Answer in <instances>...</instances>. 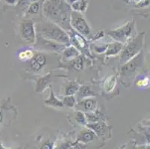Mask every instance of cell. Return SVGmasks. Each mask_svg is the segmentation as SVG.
<instances>
[{"label": "cell", "mask_w": 150, "mask_h": 149, "mask_svg": "<svg viewBox=\"0 0 150 149\" xmlns=\"http://www.w3.org/2000/svg\"><path fill=\"white\" fill-rule=\"evenodd\" d=\"M71 8L64 0H46L43 5V13L50 21L57 25L69 23Z\"/></svg>", "instance_id": "obj_1"}, {"label": "cell", "mask_w": 150, "mask_h": 149, "mask_svg": "<svg viewBox=\"0 0 150 149\" xmlns=\"http://www.w3.org/2000/svg\"><path fill=\"white\" fill-rule=\"evenodd\" d=\"M35 29L38 32V35L45 39L64 45L65 46H70V40L68 33L58 25L50 20L39 23L37 27H35Z\"/></svg>", "instance_id": "obj_2"}, {"label": "cell", "mask_w": 150, "mask_h": 149, "mask_svg": "<svg viewBox=\"0 0 150 149\" xmlns=\"http://www.w3.org/2000/svg\"><path fill=\"white\" fill-rule=\"evenodd\" d=\"M144 62V54L141 51L133 58L122 64L120 69V76L121 82L124 86L129 85L130 81L135 77L136 73L143 66Z\"/></svg>", "instance_id": "obj_3"}, {"label": "cell", "mask_w": 150, "mask_h": 149, "mask_svg": "<svg viewBox=\"0 0 150 149\" xmlns=\"http://www.w3.org/2000/svg\"><path fill=\"white\" fill-rule=\"evenodd\" d=\"M145 32H141L137 36L126 42V45L123 46L120 54V64H124L134 56L140 53L144 46V39Z\"/></svg>", "instance_id": "obj_4"}, {"label": "cell", "mask_w": 150, "mask_h": 149, "mask_svg": "<svg viewBox=\"0 0 150 149\" xmlns=\"http://www.w3.org/2000/svg\"><path fill=\"white\" fill-rule=\"evenodd\" d=\"M134 25H135L134 20L128 22L123 26L109 31L108 35L116 42H119L123 44L128 42L132 37L134 29Z\"/></svg>", "instance_id": "obj_5"}, {"label": "cell", "mask_w": 150, "mask_h": 149, "mask_svg": "<svg viewBox=\"0 0 150 149\" xmlns=\"http://www.w3.org/2000/svg\"><path fill=\"white\" fill-rule=\"evenodd\" d=\"M69 25L72 28L84 37H89L91 35V29L88 23H87L84 16L80 13L72 11L69 17Z\"/></svg>", "instance_id": "obj_6"}, {"label": "cell", "mask_w": 150, "mask_h": 149, "mask_svg": "<svg viewBox=\"0 0 150 149\" xmlns=\"http://www.w3.org/2000/svg\"><path fill=\"white\" fill-rule=\"evenodd\" d=\"M20 35L22 39L29 43H35L36 40V29L35 22L31 19L23 20L20 23Z\"/></svg>", "instance_id": "obj_7"}, {"label": "cell", "mask_w": 150, "mask_h": 149, "mask_svg": "<svg viewBox=\"0 0 150 149\" xmlns=\"http://www.w3.org/2000/svg\"><path fill=\"white\" fill-rule=\"evenodd\" d=\"M35 48L39 50H45V51H52L61 52L65 49L64 45L55 43L50 40L45 39L39 35H36V40L35 43Z\"/></svg>", "instance_id": "obj_8"}, {"label": "cell", "mask_w": 150, "mask_h": 149, "mask_svg": "<svg viewBox=\"0 0 150 149\" xmlns=\"http://www.w3.org/2000/svg\"><path fill=\"white\" fill-rule=\"evenodd\" d=\"M68 32H69L68 35L69 37L70 45L76 47L79 51L85 50L88 48V43H87V41L84 39V37L81 36V35H79V33H77L73 29H70Z\"/></svg>", "instance_id": "obj_9"}, {"label": "cell", "mask_w": 150, "mask_h": 149, "mask_svg": "<svg viewBox=\"0 0 150 149\" xmlns=\"http://www.w3.org/2000/svg\"><path fill=\"white\" fill-rule=\"evenodd\" d=\"M31 68L35 72H40L43 69L46 64V57L44 53L38 52L35 53L31 60Z\"/></svg>", "instance_id": "obj_10"}, {"label": "cell", "mask_w": 150, "mask_h": 149, "mask_svg": "<svg viewBox=\"0 0 150 149\" xmlns=\"http://www.w3.org/2000/svg\"><path fill=\"white\" fill-rule=\"evenodd\" d=\"M96 103H97L96 100L93 98H84L79 103V107L81 108V111H85L88 113L96 110Z\"/></svg>", "instance_id": "obj_11"}, {"label": "cell", "mask_w": 150, "mask_h": 149, "mask_svg": "<svg viewBox=\"0 0 150 149\" xmlns=\"http://www.w3.org/2000/svg\"><path fill=\"white\" fill-rule=\"evenodd\" d=\"M124 45L119 42H114V43L108 44L106 49L105 54L107 56H115L121 52Z\"/></svg>", "instance_id": "obj_12"}, {"label": "cell", "mask_w": 150, "mask_h": 149, "mask_svg": "<svg viewBox=\"0 0 150 149\" xmlns=\"http://www.w3.org/2000/svg\"><path fill=\"white\" fill-rule=\"evenodd\" d=\"M44 103L45 105H46L47 106L53 107H64L62 101L59 100V99L55 96L52 87H50V96H49V98L45 101Z\"/></svg>", "instance_id": "obj_13"}, {"label": "cell", "mask_w": 150, "mask_h": 149, "mask_svg": "<svg viewBox=\"0 0 150 149\" xmlns=\"http://www.w3.org/2000/svg\"><path fill=\"white\" fill-rule=\"evenodd\" d=\"M50 77H51V73H49L46 76L39 78L37 81L35 91L38 93H41L42 91H43L50 82Z\"/></svg>", "instance_id": "obj_14"}, {"label": "cell", "mask_w": 150, "mask_h": 149, "mask_svg": "<svg viewBox=\"0 0 150 149\" xmlns=\"http://www.w3.org/2000/svg\"><path fill=\"white\" fill-rule=\"evenodd\" d=\"M63 55L66 60H73L80 55V52L73 46H69L65 47L63 51Z\"/></svg>", "instance_id": "obj_15"}, {"label": "cell", "mask_w": 150, "mask_h": 149, "mask_svg": "<svg viewBox=\"0 0 150 149\" xmlns=\"http://www.w3.org/2000/svg\"><path fill=\"white\" fill-rule=\"evenodd\" d=\"M88 6V0H77L70 5V8L73 11L83 13L87 11Z\"/></svg>", "instance_id": "obj_16"}, {"label": "cell", "mask_w": 150, "mask_h": 149, "mask_svg": "<svg viewBox=\"0 0 150 149\" xmlns=\"http://www.w3.org/2000/svg\"><path fill=\"white\" fill-rule=\"evenodd\" d=\"M79 98L80 99L91 98V97L96 96V94L94 93L92 89L88 86H82L79 89Z\"/></svg>", "instance_id": "obj_17"}, {"label": "cell", "mask_w": 150, "mask_h": 149, "mask_svg": "<svg viewBox=\"0 0 150 149\" xmlns=\"http://www.w3.org/2000/svg\"><path fill=\"white\" fill-rule=\"evenodd\" d=\"M117 86V78L114 76H110L107 78L104 83V90L106 93H111Z\"/></svg>", "instance_id": "obj_18"}, {"label": "cell", "mask_w": 150, "mask_h": 149, "mask_svg": "<svg viewBox=\"0 0 150 149\" xmlns=\"http://www.w3.org/2000/svg\"><path fill=\"white\" fill-rule=\"evenodd\" d=\"M35 52L31 49H24L18 52V58L21 61H29L35 54Z\"/></svg>", "instance_id": "obj_19"}, {"label": "cell", "mask_w": 150, "mask_h": 149, "mask_svg": "<svg viewBox=\"0 0 150 149\" xmlns=\"http://www.w3.org/2000/svg\"><path fill=\"white\" fill-rule=\"evenodd\" d=\"M94 137H95V133L93 131H91V130H86L80 133L79 139L84 143H88V142L93 140Z\"/></svg>", "instance_id": "obj_20"}, {"label": "cell", "mask_w": 150, "mask_h": 149, "mask_svg": "<svg viewBox=\"0 0 150 149\" xmlns=\"http://www.w3.org/2000/svg\"><path fill=\"white\" fill-rule=\"evenodd\" d=\"M86 125L88 126V128L92 130L94 133H96L99 135L101 133H104V131H105V125L104 124L98 123L97 121L93 123H89V124H87Z\"/></svg>", "instance_id": "obj_21"}, {"label": "cell", "mask_w": 150, "mask_h": 149, "mask_svg": "<svg viewBox=\"0 0 150 149\" xmlns=\"http://www.w3.org/2000/svg\"><path fill=\"white\" fill-rule=\"evenodd\" d=\"M79 89V85L76 82H71L65 89V95H73L78 92Z\"/></svg>", "instance_id": "obj_22"}, {"label": "cell", "mask_w": 150, "mask_h": 149, "mask_svg": "<svg viewBox=\"0 0 150 149\" xmlns=\"http://www.w3.org/2000/svg\"><path fill=\"white\" fill-rule=\"evenodd\" d=\"M40 9V2L39 1H36L30 4L27 9V14H36L39 12Z\"/></svg>", "instance_id": "obj_23"}, {"label": "cell", "mask_w": 150, "mask_h": 149, "mask_svg": "<svg viewBox=\"0 0 150 149\" xmlns=\"http://www.w3.org/2000/svg\"><path fill=\"white\" fill-rule=\"evenodd\" d=\"M62 102L64 106L68 107L70 108L74 107L76 105V100L74 95H66L64 98H63Z\"/></svg>", "instance_id": "obj_24"}, {"label": "cell", "mask_w": 150, "mask_h": 149, "mask_svg": "<svg viewBox=\"0 0 150 149\" xmlns=\"http://www.w3.org/2000/svg\"><path fill=\"white\" fill-rule=\"evenodd\" d=\"M149 85V76L140 77L136 81V86L138 88H146Z\"/></svg>", "instance_id": "obj_25"}, {"label": "cell", "mask_w": 150, "mask_h": 149, "mask_svg": "<svg viewBox=\"0 0 150 149\" xmlns=\"http://www.w3.org/2000/svg\"><path fill=\"white\" fill-rule=\"evenodd\" d=\"M75 118H76V121L80 125H86L88 124V121L86 119L85 113L84 112L81 111V110H79V111L76 112V115H75Z\"/></svg>", "instance_id": "obj_26"}, {"label": "cell", "mask_w": 150, "mask_h": 149, "mask_svg": "<svg viewBox=\"0 0 150 149\" xmlns=\"http://www.w3.org/2000/svg\"><path fill=\"white\" fill-rule=\"evenodd\" d=\"M73 65H74L75 69L78 70H81L84 68V60L81 56H78L73 60Z\"/></svg>", "instance_id": "obj_27"}, {"label": "cell", "mask_w": 150, "mask_h": 149, "mask_svg": "<svg viewBox=\"0 0 150 149\" xmlns=\"http://www.w3.org/2000/svg\"><path fill=\"white\" fill-rule=\"evenodd\" d=\"M17 5L21 8H28L29 5V1L28 0H17Z\"/></svg>", "instance_id": "obj_28"}, {"label": "cell", "mask_w": 150, "mask_h": 149, "mask_svg": "<svg viewBox=\"0 0 150 149\" xmlns=\"http://www.w3.org/2000/svg\"><path fill=\"white\" fill-rule=\"evenodd\" d=\"M137 5H136L137 7H138V8H142V7H144V6H147V5H149V0H140V1H139L138 2H137Z\"/></svg>", "instance_id": "obj_29"}, {"label": "cell", "mask_w": 150, "mask_h": 149, "mask_svg": "<svg viewBox=\"0 0 150 149\" xmlns=\"http://www.w3.org/2000/svg\"><path fill=\"white\" fill-rule=\"evenodd\" d=\"M53 148V143L51 141H47L43 145L41 149H52Z\"/></svg>", "instance_id": "obj_30"}, {"label": "cell", "mask_w": 150, "mask_h": 149, "mask_svg": "<svg viewBox=\"0 0 150 149\" xmlns=\"http://www.w3.org/2000/svg\"><path fill=\"white\" fill-rule=\"evenodd\" d=\"M103 36H104V32H103V31H99V32L96 33V36H94L93 37V40L100 39V38Z\"/></svg>", "instance_id": "obj_31"}, {"label": "cell", "mask_w": 150, "mask_h": 149, "mask_svg": "<svg viewBox=\"0 0 150 149\" xmlns=\"http://www.w3.org/2000/svg\"><path fill=\"white\" fill-rule=\"evenodd\" d=\"M5 2L9 5H16L17 3V0H5Z\"/></svg>", "instance_id": "obj_32"}, {"label": "cell", "mask_w": 150, "mask_h": 149, "mask_svg": "<svg viewBox=\"0 0 150 149\" xmlns=\"http://www.w3.org/2000/svg\"><path fill=\"white\" fill-rule=\"evenodd\" d=\"M76 1H77V0H66L67 3L69 4V5H70L72 3H73V2H76Z\"/></svg>", "instance_id": "obj_33"}, {"label": "cell", "mask_w": 150, "mask_h": 149, "mask_svg": "<svg viewBox=\"0 0 150 149\" xmlns=\"http://www.w3.org/2000/svg\"><path fill=\"white\" fill-rule=\"evenodd\" d=\"M2 119H3V115H2V111L0 110V124L2 123Z\"/></svg>", "instance_id": "obj_34"}, {"label": "cell", "mask_w": 150, "mask_h": 149, "mask_svg": "<svg viewBox=\"0 0 150 149\" xmlns=\"http://www.w3.org/2000/svg\"><path fill=\"white\" fill-rule=\"evenodd\" d=\"M126 2H138L140 0H125Z\"/></svg>", "instance_id": "obj_35"}, {"label": "cell", "mask_w": 150, "mask_h": 149, "mask_svg": "<svg viewBox=\"0 0 150 149\" xmlns=\"http://www.w3.org/2000/svg\"><path fill=\"white\" fill-rule=\"evenodd\" d=\"M0 149H6L5 148H4V146H2V145L0 143Z\"/></svg>", "instance_id": "obj_36"}, {"label": "cell", "mask_w": 150, "mask_h": 149, "mask_svg": "<svg viewBox=\"0 0 150 149\" xmlns=\"http://www.w3.org/2000/svg\"><path fill=\"white\" fill-rule=\"evenodd\" d=\"M138 149H146V148H138ZM147 149H149V147L147 148Z\"/></svg>", "instance_id": "obj_37"}]
</instances>
